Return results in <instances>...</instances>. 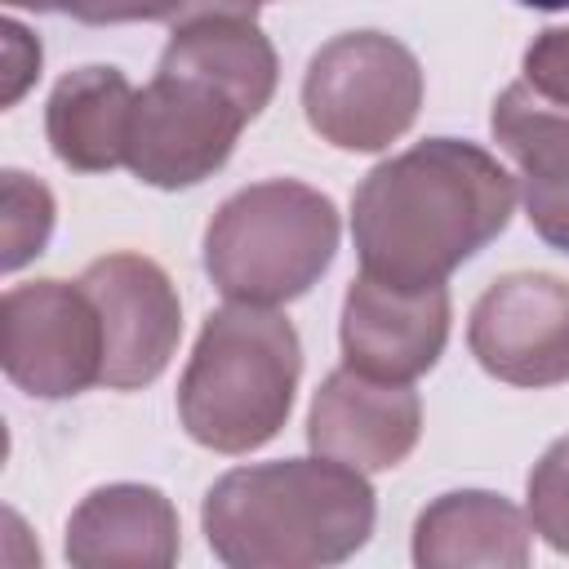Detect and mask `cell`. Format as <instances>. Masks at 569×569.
I'll list each match as a JSON object with an SVG mask.
<instances>
[{
  "mask_svg": "<svg viewBox=\"0 0 569 569\" xmlns=\"http://www.w3.org/2000/svg\"><path fill=\"white\" fill-rule=\"evenodd\" d=\"M525 84L538 98L569 107V27H551L525 49Z\"/></svg>",
  "mask_w": 569,
  "mask_h": 569,
  "instance_id": "cell-18",
  "label": "cell"
},
{
  "mask_svg": "<svg viewBox=\"0 0 569 569\" xmlns=\"http://www.w3.org/2000/svg\"><path fill=\"white\" fill-rule=\"evenodd\" d=\"M471 356L511 387L569 382V284L547 271H511L493 280L467 325Z\"/></svg>",
  "mask_w": 569,
  "mask_h": 569,
  "instance_id": "cell-8",
  "label": "cell"
},
{
  "mask_svg": "<svg viewBox=\"0 0 569 569\" xmlns=\"http://www.w3.org/2000/svg\"><path fill=\"white\" fill-rule=\"evenodd\" d=\"M258 4L262 0H187L182 13H178V22H196V18H253Z\"/></svg>",
  "mask_w": 569,
  "mask_h": 569,
  "instance_id": "cell-21",
  "label": "cell"
},
{
  "mask_svg": "<svg viewBox=\"0 0 569 569\" xmlns=\"http://www.w3.org/2000/svg\"><path fill=\"white\" fill-rule=\"evenodd\" d=\"M302 347L293 325L253 302L213 311L178 382V418L187 436L213 453H249L267 445L293 405Z\"/></svg>",
  "mask_w": 569,
  "mask_h": 569,
  "instance_id": "cell-4",
  "label": "cell"
},
{
  "mask_svg": "<svg viewBox=\"0 0 569 569\" xmlns=\"http://www.w3.org/2000/svg\"><path fill=\"white\" fill-rule=\"evenodd\" d=\"M449 338V289H400L360 271L342 298V360L382 382L427 373Z\"/></svg>",
  "mask_w": 569,
  "mask_h": 569,
  "instance_id": "cell-10",
  "label": "cell"
},
{
  "mask_svg": "<svg viewBox=\"0 0 569 569\" xmlns=\"http://www.w3.org/2000/svg\"><path fill=\"white\" fill-rule=\"evenodd\" d=\"M338 249V209L307 182L267 178L236 191L204 231V271L231 302L302 298Z\"/></svg>",
  "mask_w": 569,
  "mask_h": 569,
  "instance_id": "cell-5",
  "label": "cell"
},
{
  "mask_svg": "<svg viewBox=\"0 0 569 569\" xmlns=\"http://www.w3.org/2000/svg\"><path fill=\"white\" fill-rule=\"evenodd\" d=\"M80 22H178L187 0H44Z\"/></svg>",
  "mask_w": 569,
  "mask_h": 569,
  "instance_id": "cell-19",
  "label": "cell"
},
{
  "mask_svg": "<svg viewBox=\"0 0 569 569\" xmlns=\"http://www.w3.org/2000/svg\"><path fill=\"white\" fill-rule=\"evenodd\" d=\"M133 98L138 93L116 67H80L62 76L44 111L53 156L80 173H102L124 164Z\"/></svg>",
  "mask_w": 569,
  "mask_h": 569,
  "instance_id": "cell-15",
  "label": "cell"
},
{
  "mask_svg": "<svg viewBox=\"0 0 569 569\" xmlns=\"http://www.w3.org/2000/svg\"><path fill=\"white\" fill-rule=\"evenodd\" d=\"M529 520L556 551L569 556V436L556 440L529 471Z\"/></svg>",
  "mask_w": 569,
  "mask_h": 569,
  "instance_id": "cell-17",
  "label": "cell"
},
{
  "mask_svg": "<svg viewBox=\"0 0 569 569\" xmlns=\"http://www.w3.org/2000/svg\"><path fill=\"white\" fill-rule=\"evenodd\" d=\"M276 93V49L253 18L178 22L133 98L124 164L160 187H196L227 164L240 129Z\"/></svg>",
  "mask_w": 569,
  "mask_h": 569,
  "instance_id": "cell-2",
  "label": "cell"
},
{
  "mask_svg": "<svg viewBox=\"0 0 569 569\" xmlns=\"http://www.w3.org/2000/svg\"><path fill=\"white\" fill-rule=\"evenodd\" d=\"M516 182L458 138H427L378 169L351 196V236L369 276L427 289L507 231Z\"/></svg>",
  "mask_w": 569,
  "mask_h": 569,
  "instance_id": "cell-1",
  "label": "cell"
},
{
  "mask_svg": "<svg viewBox=\"0 0 569 569\" xmlns=\"http://www.w3.org/2000/svg\"><path fill=\"white\" fill-rule=\"evenodd\" d=\"M422 431V405L409 382H382L351 365L329 373L311 400L307 440L320 458L356 471H391Z\"/></svg>",
  "mask_w": 569,
  "mask_h": 569,
  "instance_id": "cell-11",
  "label": "cell"
},
{
  "mask_svg": "<svg viewBox=\"0 0 569 569\" xmlns=\"http://www.w3.org/2000/svg\"><path fill=\"white\" fill-rule=\"evenodd\" d=\"M493 138L520 169V191L533 231L569 253V111L538 98L525 80L493 102Z\"/></svg>",
  "mask_w": 569,
  "mask_h": 569,
  "instance_id": "cell-12",
  "label": "cell"
},
{
  "mask_svg": "<svg viewBox=\"0 0 569 569\" xmlns=\"http://www.w3.org/2000/svg\"><path fill=\"white\" fill-rule=\"evenodd\" d=\"M36 76H40V44L18 22H4V93H0L4 107H13Z\"/></svg>",
  "mask_w": 569,
  "mask_h": 569,
  "instance_id": "cell-20",
  "label": "cell"
},
{
  "mask_svg": "<svg viewBox=\"0 0 569 569\" xmlns=\"http://www.w3.org/2000/svg\"><path fill=\"white\" fill-rule=\"evenodd\" d=\"M0 365L13 387L62 400L102 382V325L80 284L36 280L0 302Z\"/></svg>",
  "mask_w": 569,
  "mask_h": 569,
  "instance_id": "cell-7",
  "label": "cell"
},
{
  "mask_svg": "<svg viewBox=\"0 0 569 569\" xmlns=\"http://www.w3.org/2000/svg\"><path fill=\"white\" fill-rule=\"evenodd\" d=\"M0 227H4L0 262H4V271H18L22 262H31L44 249V240L53 231V196H49V187L27 178V173H18V169H9L4 173V218H0Z\"/></svg>",
  "mask_w": 569,
  "mask_h": 569,
  "instance_id": "cell-16",
  "label": "cell"
},
{
  "mask_svg": "<svg viewBox=\"0 0 569 569\" xmlns=\"http://www.w3.org/2000/svg\"><path fill=\"white\" fill-rule=\"evenodd\" d=\"M422 107L418 58L382 31H347L316 49L302 76L307 124L342 151L391 147Z\"/></svg>",
  "mask_w": 569,
  "mask_h": 569,
  "instance_id": "cell-6",
  "label": "cell"
},
{
  "mask_svg": "<svg viewBox=\"0 0 569 569\" xmlns=\"http://www.w3.org/2000/svg\"><path fill=\"white\" fill-rule=\"evenodd\" d=\"M373 489L333 458H289L227 471L200 507L213 556L231 569L338 565L373 533Z\"/></svg>",
  "mask_w": 569,
  "mask_h": 569,
  "instance_id": "cell-3",
  "label": "cell"
},
{
  "mask_svg": "<svg viewBox=\"0 0 569 569\" xmlns=\"http://www.w3.org/2000/svg\"><path fill=\"white\" fill-rule=\"evenodd\" d=\"M413 560L422 569H520L529 565V520L485 489L445 493L413 525Z\"/></svg>",
  "mask_w": 569,
  "mask_h": 569,
  "instance_id": "cell-14",
  "label": "cell"
},
{
  "mask_svg": "<svg viewBox=\"0 0 569 569\" xmlns=\"http://www.w3.org/2000/svg\"><path fill=\"white\" fill-rule=\"evenodd\" d=\"M76 284L89 293L102 325V382L116 391L156 382L182 333L169 276L142 253H107L89 262Z\"/></svg>",
  "mask_w": 569,
  "mask_h": 569,
  "instance_id": "cell-9",
  "label": "cell"
},
{
  "mask_svg": "<svg viewBox=\"0 0 569 569\" xmlns=\"http://www.w3.org/2000/svg\"><path fill=\"white\" fill-rule=\"evenodd\" d=\"M9 4H27V9H49L44 0H9Z\"/></svg>",
  "mask_w": 569,
  "mask_h": 569,
  "instance_id": "cell-23",
  "label": "cell"
},
{
  "mask_svg": "<svg viewBox=\"0 0 569 569\" xmlns=\"http://www.w3.org/2000/svg\"><path fill=\"white\" fill-rule=\"evenodd\" d=\"M516 4H529V9H542V13H556V9H569V0H516Z\"/></svg>",
  "mask_w": 569,
  "mask_h": 569,
  "instance_id": "cell-22",
  "label": "cell"
},
{
  "mask_svg": "<svg viewBox=\"0 0 569 569\" xmlns=\"http://www.w3.org/2000/svg\"><path fill=\"white\" fill-rule=\"evenodd\" d=\"M67 560L80 569H164L178 560V511L151 485L93 489L67 520Z\"/></svg>",
  "mask_w": 569,
  "mask_h": 569,
  "instance_id": "cell-13",
  "label": "cell"
}]
</instances>
